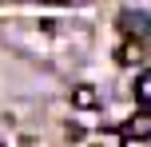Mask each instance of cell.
I'll return each mask as SVG.
<instances>
[{
	"mask_svg": "<svg viewBox=\"0 0 151 147\" xmlns=\"http://www.w3.org/2000/svg\"><path fill=\"white\" fill-rule=\"evenodd\" d=\"M72 103H76V108H96L99 95L91 92V87H76V92H72Z\"/></svg>",
	"mask_w": 151,
	"mask_h": 147,
	"instance_id": "obj_3",
	"label": "cell"
},
{
	"mask_svg": "<svg viewBox=\"0 0 151 147\" xmlns=\"http://www.w3.org/2000/svg\"><path fill=\"white\" fill-rule=\"evenodd\" d=\"M147 135H151V115L147 111H135L127 119V127H123V139H147Z\"/></svg>",
	"mask_w": 151,
	"mask_h": 147,
	"instance_id": "obj_1",
	"label": "cell"
},
{
	"mask_svg": "<svg viewBox=\"0 0 151 147\" xmlns=\"http://www.w3.org/2000/svg\"><path fill=\"white\" fill-rule=\"evenodd\" d=\"M135 100L143 103V108L151 103V76H147V72H139V80H135Z\"/></svg>",
	"mask_w": 151,
	"mask_h": 147,
	"instance_id": "obj_4",
	"label": "cell"
},
{
	"mask_svg": "<svg viewBox=\"0 0 151 147\" xmlns=\"http://www.w3.org/2000/svg\"><path fill=\"white\" fill-rule=\"evenodd\" d=\"M139 56H143V44H139V40H127V44H123V52H119V64L135 68V64H143Z\"/></svg>",
	"mask_w": 151,
	"mask_h": 147,
	"instance_id": "obj_2",
	"label": "cell"
}]
</instances>
